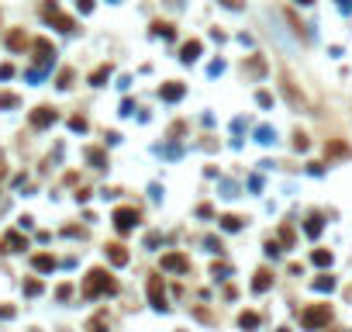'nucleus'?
<instances>
[{"label":"nucleus","mask_w":352,"mask_h":332,"mask_svg":"<svg viewBox=\"0 0 352 332\" xmlns=\"http://www.w3.org/2000/svg\"><path fill=\"white\" fill-rule=\"evenodd\" d=\"M117 291V280L107 270H90L86 280H83V294L86 298H100V294H114Z\"/></svg>","instance_id":"1"},{"label":"nucleus","mask_w":352,"mask_h":332,"mask_svg":"<svg viewBox=\"0 0 352 332\" xmlns=\"http://www.w3.org/2000/svg\"><path fill=\"white\" fill-rule=\"evenodd\" d=\"M41 18L49 21V24H56L59 31H76V21L69 18V14H62L52 0H45V7H41Z\"/></svg>","instance_id":"2"},{"label":"nucleus","mask_w":352,"mask_h":332,"mask_svg":"<svg viewBox=\"0 0 352 332\" xmlns=\"http://www.w3.org/2000/svg\"><path fill=\"white\" fill-rule=\"evenodd\" d=\"M328 318H332V308H328V305H311L307 312L300 315V325H304V329H321V325H328Z\"/></svg>","instance_id":"3"},{"label":"nucleus","mask_w":352,"mask_h":332,"mask_svg":"<svg viewBox=\"0 0 352 332\" xmlns=\"http://www.w3.org/2000/svg\"><path fill=\"white\" fill-rule=\"evenodd\" d=\"M138 225V208H117L114 211V229L117 232H131Z\"/></svg>","instance_id":"4"},{"label":"nucleus","mask_w":352,"mask_h":332,"mask_svg":"<svg viewBox=\"0 0 352 332\" xmlns=\"http://www.w3.org/2000/svg\"><path fill=\"white\" fill-rule=\"evenodd\" d=\"M56 118H59V115H56V107L41 104V107H35V111H31V128H49Z\"/></svg>","instance_id":"5"},{"label":"nucleus","mask_w":352,"mask_h":332,"mask_svg":"<svg viewBox=\"0 0 352 332\" xmlns=\"http://www.w3.org/2000/svg\"><path fill=\"white\" fill-rule=\"evenodd\" d=\"M149 298H152V308H166V287H162V277H149Z\"/></svg>","instance_id":"6"},{"label":"nucleus","mask_w":352,"mask_h":332,"mask_svg":"<svg viewBox=\"0 0 352 332\" xmlns=\"http://www.w3.org/2000/svg\"><path fill=\"white\" fill-rule=\"evenodd\" d=\"M283 94H287V100H290L297 111H300V107H307V97H304V94L297 90V83H293V80L287 77V73H283Z\"/></svg>","instance_id":"7"},{"label":"nucleus","mask_w":352,"mask_h":332,"mask_svg":"<svg viewBox=\"0 0 352 332\" xmlns=\"http://www.w3.org/2000/svg\"><path fill=\"white\" fill-rule=\"evenodd\" d=\"M162 270L183 274V270H190V260H187L183 253H166V256H162Z\"/></svg>","instance_id":"8"},{"label":"nucleus","mask_w":352,"mask_h":332,"mask_svg":"<svg viewBox=\"0 0 352 332\" xmlns=\"http://www.w3.org/2000/svg\"><path fill=\"white\" fill-rule=\"evenodd\" d=\"M183 94H187V87H183L180 80H169V83H162V87H159V97L169 100V104H173V100H180Z\"/></svg>","instance_id":"9"},{"label":"nucleus","mask_w":352,"mask_h":332,"mask_svg":"<svg viewBox=\"0 0 352 332\" xmlns=\"http://www.w3.org/2000/svg\"><path fill=\"white\" fill-rule=\"evenodd\" d=\"M242 69H245V77H255V80H259L262 73H266V59H262V56H249Z\"/></svg>","instance_id":"10"},{"label":"nucleus","mask_w":352,"mask_h":332,"mask_svg":"<svg viewBox=\"0 0 352 332\" xmlns=\"http://www.w3.org/2000/svg\"><path fill=\"white\" fill-rule=\"evenodd\" d=\"M107 260H111L114 267H124V263H128V249H124L121 242H111V246H107Z\"/></svg>","instance_id":"11"},{"label":"nucleus","mask_w":352,"mask_h":332,"mask_svg":"<svg viewBox=\"0 0 352 332\" xmlns=\"http://www.w3.org/2000/svg\"><path fill=\"white\" fill-rule=\"evenodd\" d=\"M197 56H200V42H197V39H190L183 49H180V62H194Z\"/></svg>","instance_id":"12"},{"label":"nucleus","mask_w":352,"mask_h":332,"mask_svg":"<svg viewBox=\"0 0 352 332\" xmlns=\"http://www.w3.org/2000/svg\"><path fill=\"white\" fill-rule=\"evenodd\" d=\"M35 270H41V274H49V270H56V256H49V253H38L35 260Z\"/></svg>","instance_id":"13"},{"label":"nucleus","mask_w":352,"mask_h":332,"mask_svg":"<svg viewBox=\"0 0 352 332\" xmlns=\"http://www.w3.org/2000/svg\"><path fill=\"white\" fill-rule=\"evenodd\" d=\"M152 35H159V39H176V28L173 24H169V21H156V24H152Z\"/></svg>","instance_id":"14"},{"label":"nucleus","mask_w":352,"mask_h":332,"mask_svg":"<svg viewBox=\"0 0 352 332\" xmlns=\"http://www.w3.org/2000/svg\"><path fill=\"white\" fill-rule=\"evenodd\" d=\"M24 45H28V35H24L21 28H14V31L7 35V49H14V52H18V49H24Z\"/></svg>","instance_id":"15"},{"label":"nucleus","mask_w":352,"mask_h":332,"mask_svg":"<svg viewBox=\"0 0 352 332\" xmlns=\"http://www.w3.org/2000/svg\"><path fill=\"white\" fill-rule=\"evenodd\" d=\"M270 284H273V277H270V270H259V274H255V280H252V291H270Z\"/></svg>","instance_id":"16"},{"label":"nucleus","mask_w":352,"mask_h":332,"mask_svg":"<svg viewBox=\"0 0 352 332\" xmlns=\"http://www.w3.org/2000/svg\"><path fill=\"white\" fill-rule=\"evenodd\" d=\"M325 156H349V145H345V142H328V145H325Z\"/></svg>","instance_id":"17"},{"label":"nucleus","mask_w":352,"mask_h":332,"mask_svg":"<svg viewBox=\"0 0 352 332\" xmlns=\"http://www.w3.org/2000/svg\"><path fill=\"white\" fill-rule=\"evenodd\" d=\"M4 246H11V249L18 253V249H24L28 242H24V235H18V232H7V239H4Z\"/></svg>","instance_id":"18"},{"label":"nucleus","mask_w":352,"mask_h":332,"mask_svg":"<svg viewBox=\"0 0 352 332\" xmlns=\"http://www.w3.org/2000/svg\"><path fill=\"white\" fill-rule=\"evenodd\" d=\"M86 159H90V163H94L97 170H104V166H107V156H104L100 149H86Z\"/></svg>","instance_id":"19"},{"label":"nucleus","mask_w":352,"mask_h":332,"mask_svg":"<svg viewBox=\"0 0 352 332\" xmlns=\"http://www.w3.org/2000/svg\"><path fill=\"white\" fill-rule=\"evenodd\" d=\"M221 225H225V232H238V229H242V218L238 215H225L221 218Z\"/></svg>","instance_id":"20"},{"label":"nucleus","mask_w":352,"mask_h":332,"mask_svg":"<svg viewBox=\"0 0 352 332\" xmlns=\"http://www.w3.org/2000/svg\"><path fill=\"white\" fill-rule=\"evenodd\" d=\"M238 325H242V329H255V325H259V315H255V312H245L242 318H238Z\"/></svg>","instance_id":"21"},{"label":"nucleus","mask_w":352,"mask_h":332,"mask_svg":"<svg viewBox=\"0 0 352 332\" xmlns=\"http://www.w3.org/2000/svg\"><path fill=\"white\" fill-rule=\"evenodd\" d=\"M111 77V66H100L97 73H94V77H90V83H94V87H104V80Z\"/></svg>","instance_id":"22"},{"label":"nucleus","mask_w":352,"mask_h":332,"mask_svg":"<svg viewBox=\"0 0 352 332\" xmlns=\"http://www.w3.org/2000/svg\"><path fill=\"white\" fill-rule=\"evenodd\" d=\"M59 90H69V87H73V69H62V73H59V83H56Z\"/></svg>","instance_id":"23"},{"label":"nucleus","mask_w":352,"mask_h":332,"mask_svg":"<svg viewBox=\"0 0 352 332\" xmlns=\"http://www.w3.org/2000/svg\"><path fill=\"white\" fill-rule=\"evenodd\" d=\"M304 232H307V235H318V232H321V218L311 215V218H307V225H304Z\"/></svg>","instance_id":"24"},{"label":"nucleus","mask_w":352,"mask_h":332,"mask_svg":"<svg viewBox=\"0 0 352 332\" xmlns=\"http://www.w3.org/2000/svg\"><path fill=\"white\" fill-rule=\"evenodd\" d=\"M314 263H318V267H328V263H332V253H328V249H314Z\"/></svg>","instance_id":"25"},{"label":"nucleus","mask_w":352,"mask_h":332,"mask_svg":"<svg viewBox=\"0 0 352 332\" xmlns=\"http://www.w3.org/2000/svg\"><path fill=\"white\" fill-rule=\"evenodd\" d=\"M314 287H318V291H332V287H335V280H332L328 274H325V277H318V280H314Z\"/></svg>","instance_id":"26"},{"label":"nucleus","mask_w":352,"mask_h":332,"mask_svg":"<svg viewBox=\"0 0 352 332\" xmlns=\"http://www.w3.org/2000/svg\"><path fill=\"white\" fill-rule=\"evenodd\" d=\"M280 242H283V246H293V229H290V225H283V229H280Z\"/></svg>","instance_id":"27"},{"label":"nucleus","mask_w":352,"mask_h":332,"mask_svg":"<svg viewBox=\"0 0 352 332\" xmlns=\"http://www.w3.org/2000/svg\"><path fill=\"white\" fill-rule=\"evenodd\" d=\"M24 294H28V298L41 294V280H28V284H24Z\"/></svg>","instance_id":"28"},{"label":"nucleus","mask_w":352,"mask_h":332,"mask_svg":"<svg viewBox=\"0 0 352 332\" xmlns=\"http://www.w3.org/2000/svg\"><path fill=\"white\" fill-rule=\"evenodd\" d=\"M0 107H18V97L4 90V94H0Z\"/></svg>","instance_id":"29"},{"label":"nucleus","mask_w":352,"mask_h":332,"mask_svg":"<svg viewBox=\"0 0 352 332\" xmlns=\"http://www.w3.org/2000/svg\"><path fill=\"white\" fill-rule=\"evenodd\" d=\"M69 128H73V132H86V118H69Z\"/></svg>","instance_id":"30"},{"label":"nucleus","mask_w":352,"mask_h":332,"mask_svg":"<svg viewBox=\"0 0 352 332\" xmlns=\"http://www.w3.org/2000/svg\"><path fill=\"white\" fill-rule=\"evenodd\" d=\"M293 149H300V153L307 149V135H304V132H297V135H293Z\"/></svg>","instance_id":"31"},{"label":"nucleus","mask_w":352,"mask_h":332,"mask_svg":"<svg viewBox=\"0 0 352 332\" xmlns=\"http://www.w3.org/2000/svg\"><path fill=\"white\" fill-rule=\"evenodd\" d=\"M104 325H107V318L100 315V318H94V322H90V332H104Z\"/></svg>","instance_id":"32"},{"label":"nucleus","mask_w":352,"mask_h":332,"mask_svg":"<svg viewBox=\"0 0 352 332\" xmlns=\"http://www.w3.org/2000/svg\"><path fill=\"white\" fill-rule=\"evenodd\" d=\"M14 77V66H11V62H4V66H0V80H11Z\"/></svg>","instance_id":"33"},{"label":"nucleus","mask_w":352,"mask_h":332,"mask_svg":"<svg viewBox=\"0 0 352 332\" xmlns=\"http://www.w3.org/2000/svg\"><path fill=\"white\" fill-rule=\"evenodd\" d=\"M255 100H259V107H270V104H273V97H270L266 90H259V97H255Z\"/></svg>","instance_id":"34"},{"label":"nucleus","mask_w":352,"mask_h":332,"mask_svg":"<svg viewBox=\"0 0 352 332\" xmlns=\"http://www.w3.org/2000/svg\"><path fill=\"white\" fill-rule=\"evenodd\" d=\"M276 132H270V128H259V142H273Z\"/></svg>","instance_id":"35"},{"label":"nucleus","mask_w":352,"mask_h":332,"mask_svg":"<svg viewBox=\"0 0 352 332\" xmlns=\"http://www.w3.org/2000/svg\"><path fill=\"white\" fill-rule=\"evenodd\" d=\"M69 294H73V287H69V284H62V287H59V291H56V298H59V301H66Z\"/></svg>","instance_id":"36"},{"label":"nucleus","mask_w":352,"mask_h":332,"mask_svg":"<svg viewBox=\"0 0 352 332\" xmlns=\"http://www.w3.org/2000/svg\"><path fill=\"white\" fill-rule=\"evenodd\" d=\"M79 4V11H83V14H86V11H94V0H76Z\"/></svg>","instance_id":"37"},{"label":"nucleus","mask_w":352,"mask_h":332,"mask_svg":"<svg viewBox=\"0 0 352 332\" xmlns=\"http://www.w3.org/2000/svg\"><path fill=\"white\" fill-rule=\"evenodd\" d=\"M14 315V308H7V305H0V318H11Z\"/></svg>","instance_id":"38"},{"label":"nucleus","mask_w":352,"mask_h":332,"mask_svg":"<svg viewBox=\"0 0 352 332\" xmlns=\"http://www.w3.org/2000/svg\"><path fill=\"white\" fill-rule=\"evenodd\" d=\"M221 4H225V7H232V11H235V7H242V0H221Z\"/></svg>","instance_id":"39"},{"label":"nucleus","mask_w":352,"mask_h":332,"mask_svg":"<svg viewBox=\"0 0 352 332\" xmlns=\"http://www.w3.org/2000/svg\"><path fill=\"white\" fill-rule=\"evenodd\" d=\"M297 4H300V7H307V4H314V0H297Z\"/></svg>","instance_id":"40"},{"label":"nucleus","mask_w":352,"mask_h":332,"mask_svg":"<svg viewBox=\"0 0 352 332\" xmlns=\"http://www.w3.org/2000/svg\"><path fill=\"white\" fill-rule=\"evenodd\" d=\"M0 176H4V163H0Z\"/></svg>","instance_id":"41"},{"label":"nucleus","mask_w":352,"mask_h":332,"mask_svg":"<svg viewBox=\"0 0 352 332\" xmlns=\"http://www.w3.org/2000/svg\"><path fill=\"white\" fill-rule=\"evenodd\" d=\"M338 4H349V0H338Z\"/></svg>","instance_id":"42"}]
</instances>
